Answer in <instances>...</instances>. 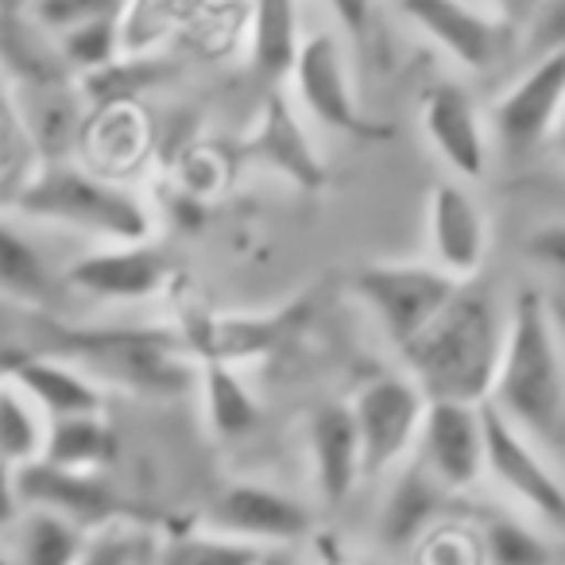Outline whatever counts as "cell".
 <instances>
[{
  "label": "cell",
  "instance_id": "e0dca14e",
  "mask_svg": "<svg viewBox=\"0 0 565 565\" xmlns=\"http://www.w3.org/2000/svg\"><path fill=\"white\" fill-rule=\"evenodd\" d=\"M20 492L24 503L63 511L86 531L128 523V500L105 480V472H74L51 461H35L20 469Z\"/></svg>",
  "mask_w": 565,
  "mask_h": 565
},
{
  "label": "cell",
  "instance_id": "7402d4cb",
  "mask_svg": "<svg viewBox=\"0 0 565 565\" xmlns=\"http://www.w3.org/2000/svg\"><path fill=\"white\" fill-rule=\"evenodd\" d=\"M89 534L82 523L55 508L24 503L20 519L0 534V565H74Z\"/></svg>",
  "mask_w": 565,
  "mask_h": 565
},
{
  "label": "cell",
  "instance_id": "44dd1931",
  "mask_svg": "<svg viewBox=\"0 0 565 565\" xmlns=\"http://www.w3.org/2000/svg\"><path fill=\"white\" fill-rule=\"evenodd\" d=\"M0 376L17 380L43 411L47 418H71V415H89V411H102L105 387L89 376L86 369H78L74 361L58 353H20L4 364Z\"/></svg>",
  "mask_w": 565,
  "mask_h": 565
},
{
  "label": "cell",
  "instance_id": "6da1fadb",
  "mask_svg": "<svg viewBox=\"0 0 565 565\" xmlns=\"http://www.w3.org/2000/svg\"><path fill=\"white\" fill-rule=\"evenodd\" d=\"M511 302L492 282L465 279L454 299L411 345L399 349L403 372L426 392V399L488 403L508 345Z\"/></svg>",
  "mask_w": 565,
  "mask_h": 565
},
{
  "label": "cell",
  "instance_id": "9c48e42d",
  "mask_svg": "<svg viewBox=\"0 0 565 565\" xmlns=\"http://www.w3.org/2000/svg\"><path fill=\"white\" fill-rule=\"evenodd\" d=\"M565 109V51L531 58L523 74L488 109L492 148L508 159H526L550 148V136Z\"/></svg>",
  "mask_w": 565,
  "mask_h": 565
},
{
  "label": "cell",
  "instance_id": "2e32d148",
  "mask_svg": "<svg viewBox=\"0 0 565 565\" xmlns=\"http://www.w3.org/2000/svg\"><path fill=\"white\" fill-rule=\"evenodd\" d=\"M167 279H171V267H167L163 252L151 248V241L89 244L66 267V282H71L74 295L117 302V307L159 299Z\"/></svg>",
  "mask_w": 565,
  "mask_h": 565
},
{
  "label": "cell",
  "instance_id": "30bf717a",
  "mask_svg": "<svg viewBox=\"0 0 565 565\" xmlns=\"http://www.w3.org/2000/svg\"><path fill=\"white\" fill-rule=\"evenodd\" d=\"M74 256L55 252V228L0 205V299L28 310H58L71 295L66 267Z\"/></svg>",
  "mask_w": 565,
  "mask_h": 565
},
{
  "label": "cell",
  "instance_id": "52a82bcc",
  "mask_svg": "<svg viewBox=\"0 0 565 565\" xmlns=\"http://www.w3.org/2000/svg\"><path fill=\"white\" fill-rule=\"evenodd\" d=\"M426 403H430L426 392L403 369L364 380L361 392L349 399L356 430H361L364 477H387L415 454Z\"/></svg>",
  "mask_w": 565,
  "mask_h": 565
},
{
  "label": "cell",
  "instance_id": "f35d334b",
  "mask_svg": "<svg viewBox=\"0 0 565 565\" xmlns=\"http://www.w3.org/2000/svg\"><path fill=\"white\" fill-rule=\"evenodd\" d=\"M550 148H554V156L565 163V109H562V117H557V128H554V136H550Z\"/></svg>",
  "mask_w": 565,
  "mask_h": 565
},
{
  "label": "cell",
  "instance_id": "ac0fdd59",
  "mask_svg": "<svg viewBox=\"0 0 565 565\" xmlns=\"http://www.w3.org/2000/svg\"><path fill=\"white\" fill-rule=\"evenodd\" d=\"M307 449L318 500L341 508L364 480V449L353 407L349 403H318L307 418Z\"/></svg>",
  "mask_w": 565,
  "mask_h": 565
},
{
  "label": "cell",
  "instance_id": "d4e9b609",
  "mask_svg": "<svg viewBox=\"0 0 565 565\" xmlns=\"http://www.w3.org/2000/svg\"><path fill=\"white\" fill-rule=\"evenodd\" d=\"M198 392H202L205 423H210L213 438L236 441L248 438L259 426V399L252 395L248 380L236 372V364H202Z\"/></svg>",
  "mask_w": 565,
  "mask_h": 565
},
{
  "label": "cell",
  "instance_id": "74e56055",
  "mask_svg": "<svg viewBox=\"0 0 565 565\" xmlns=\"http://www.w3.org/2000/svg\"><path fill=\"white\" fill-rule=\"evenodd\" d=\"M542 0H500V17L511 20L515 28H523L526 20H531V12L539 9Z\"/></svg>",
  "mask_w": 565,
  "mask_h": 565
},
{
  "label": "cell",
  "instance_id": "5b68a950",
  "mask_svg": "<svg viewBox=\"0 0 565 565\" xmlns=\"http://www.w3.org/2000/svg\"><path fill=\"white\" fill-rule=\"evenodd\" d=\"M465 279H454L430 259H380L353 275V295L387 345L399 353L438 318Z\"/></svg>",
  "mask_w": 565,
  "mask_h": 565
},
{
  "label": "cell",
  "instance_id": "1f68e13d",
  "mask_svg": "<svg viewBox=\"0 0 565 565\" xmlns=\"http://www.w3.org/2000/svg\"><path fill=\"white\" fill-rule=\"evenodd\" d=\"M415 554H418V565H484L477 526L465 531V526H454V523H438L418 542Z\"/></svg>",
  "mask_w": 565,
  "mask_h": 565
},
{
  "label": "cell",
  "instance_id": "ffe728a7",
  "mask_svg": "<svg viewBox=\"0 0 565 565\" xmlns=\"http://www.w3.org/2000/svg\"><path fill=\"white\" fill-rule=\"evenodd\" d=\"M454 500L446 484L430 477L415 457L392 469V484L380 503L376 534L387 550H415L446 515V503Z\"/></svg>",
  "mask_w": 565,
  "mask_h": 565
},
{
  "label": "cell",
  "instance_id": "603a6c76",
  "mask_svg": "<svg viewBox=\"0 0 565 565\" xmlns=\"http://www.w3.org/2000/svg\"><path fill=\"white\" fill-rule=\"evenodd\" d=\"M302 47L299 0H252L248 12V63L259 78L279 82L291 74Z\"/></svg>",
  "mask_w": 565,
  "mask_h": 565
},
{
  "label": "cell",
  "instance_id": "8992f818",
  "mask_svg": "<svg viewBox=\"0 0 565 565\" xmlns=\"http://www.w3.org/2000/svg\"><path fill=\"white\" fill-rule=\"evenodd\" d=\"M484 438L488 465L484 477L515 503V511L531 515L550 534H565V477L562 465L511 426L492 403H484Z\"/></svg>",
  "mask_w": 565,
  "mask_h": 565
},
{
  "label": "cell",
  "instance_id": "4dcf8cb0",
  "mask_svg": "<svg viewBox=\"0 0 565 565\" xmlns=\"http://www.w3.org/2000/svg\"><path fill=\"white\" fill-rule=\"evenodd\" d=\"M132 0H28L32 20L51 35H63L78 24L105 17H125Z\"/></svg>",
  "mask_w": 565,
  "mask_h": 565
},
{
  "label": "cell",
  "instance_id": "7c38bea8",
  "mask_svg": "<svg viewBox=\"0 0 565 565\" xmlns=\"http://www.w3.org/2000/svg\"><path fill=\"white\" fill-rule=\"evenodd\" d=\"M205 526L244 539L252 546L282 550L315 531V515L299 495L282 488L259 484V480H233L221 492H213L205 508Z\"/></svg>",
  "mask_w": 565,
  "mask_h": 565
},
{
  "label": "cell",
  "instance_id": "8fae6325",
  "mask_svg": "<svg viewBox=\"0 0 565 565\" xmlns=\"http://www.w3.org/2000/svg\"><path fill=\"white\" fill-rule=\"evenodd\" d=\"M399 12L407 24H415V32H423L441 55L469 74L495 71L519 43V28L511 20L477 9L469 0H399Z\"/></svg>",
  "mask_w": 565,
  "mask_h": 565
},
{
  "label": "cell",
  "instance_id": "5bb4252c",
  "mask_svg": "<svg viewBox=\"0 0 565 565\" xmlns=\"http://www.w3.org/2000/svg\"><path fill=\"white\" fill-rule=\"evenodd\" d=\"M418 128L454 179L480 182L492 163V128L461 82H434L418 102Z\"/></svg>",
  "mask_w": 565,
  "mask_h": 565
},
{
  "label": "cell",
  "instance_id": "d6986e66",
  "mask_svg": "<svg viewBox=\"0 0 565 565\" xmlns=\"http://www.w3.org/2000/svg\"><path fill=\"white\" fill-rule=\"evenodd\" d=\"M299 105L291 102L287 94H267L264 105H259V117L252 125L248 140V156L256 163H264L267 171L282 174V179H291L295 186H322L326 182V167L315 151V140L307 136V125L299 117Z\"/></svg>",
  "mask_w": 565,
  "mask_h": 565
},
{
  "label": "cell",
  "instance_id": "3957f363",
  "mask_svg": "<svg viewBox=\"0 0 565 565\" xmlns=\"http://www.w3.org/2000/svg\"><path fill=\"white\" fill-rule=\"evenodd\" d=\"M51 353L86 369L102 387L140 399H179L198 392L202 376L179 326H55Z\"/></svg>",
  "mask_w": 565,
  "mask_h": 565
},
{
  "label": "cell",
  "instance_id": "9a60e30c",
  "mask_svg": "<svg viewBox=\"0 0 565 565\" xmlns=\"http://www.w3.org/2000/svg\"><path fill=\"white\" fill-rule=\"evenodd\" d=\"M492 248V221H488L472 182L441 179L426 194V259L449 271L454 279H477Z\"/></svg>",
  "mask_w": 565,
  "mask_h": 565
},
{
  "label": "cell",
  "instance_id": "83f0119b",
  "mask_svg": "<svg viewBox=\"0 0 565 565\" xmlns=\"http://www.w3.org/2000/svg\"><path fill=\"white\" fill-rule=\"evenodd\" d=\"M271 550L252 546L233 534H221L213 526H194V531H174L159 539L151 550V565H264Z\"/></svg>",
  "mask_w": 565,
  "mask_h": 565
},
{
  "label": "cell",
  "instance_id": "8d00e7d4",
  "mask_svg": "<svg viewBox=\"0 0 565 565\" xmlns=\"http://www.w3.org/2000/svg\"><path fill=\"white\" fill-rule=\"evenodd\" d=\"M330 12L338 17V24L345 28V35L353 43L369 40V28H372V9H376V0H326Z\"/></svg>",
  "mask_w": 565,
  "mask_h": 565
},
{
  "label": "cell",
  "instance_id": "f1b7e54d",
  "mask_svg": "<svg viewBox=\"0 0 565 565\" xmlns=\"http://www.w3.org/2000/svg\"><path fill=\"white\" fill-rule=\"evenodd\" d=\"M55 43L63 63L71 66V74L94 78V74L117 66L120 55H125V17L89 20V24H78L71 32L55 35Z\"/></svg>",
  "mask_w": 565,
  "mask_h": 565
},
{
  "label": "cell",
  "instance_id": "7a4b0ae2",
  "mask_svg": "<svg viewBox=\"0 0 565 565\" xmlns=\"http://www.w3.org/2000/svg\"><path fill=\"white\" fill-rule=\"evenodd\" d=\"M488 403L557 465L565 461V345L539 291L511 299L508 345Z\"/></svg>",
  "mask_w": 565,
  "mask_h": 565
},
{
  "label": "cell",
  "instance_id": "277c9868",
  "mask_svg": "<svg viewBox=\"0 0 565 565\" xmlns=\"http://www.w3.org/2000/svg\"><path fill=\"white\" fill-rule=\"evenodd\" d=\"M9 205L55 233L89 244L151 241L156 228V213L132 186L71 159H40Z\"/></svg>",
  "mask_w": 565,
  "mask_h": 565
},
{
  "label": "cell",
  "instance_id": "f546056e",
  "mask_svg": "<svg viewBox=\"0 0 565 565\" xmlns=\"http://www.w3.org/2000/svg\"><path fill=\"white\" fill-rule=\"evenodd\" d=\"M35 163H40V148L28 132L24 113H20L17 97L0 86V194L12 202Z\"/></svg>",
  "mask_w": 565,
  "mask_h": 565
},
{
  "label": "cell",
  "instance_id": "836d02e7",
  "mask_svg": "<svg viewBox=\"0 0 565 565\" xmlns=\"http://www.w3.org/2000/svg\"><path fill=\"white\" fill-rule=\"evenodd\" d=\"M74 565H143V539L128 523L102 526L89 534L86 550Z\"/></svg>",
  "mask_w": 565,
  "mask_h": 565
},
{
  "label": "cell",
  "instance_id": "ba28073f",
  "mask_svg": "<svg viewBox=\"0 0 565 565\" xmlns=\"http://www.w3.org/2000/svg\"><path fill=\"white\" fill-rule=\"evenodd\" d=\"M291 86H295V105L307 117H315L322 128L349 140H384L387 128L364 113L361 97H356L353 74H349L345 51L330 32L307 35L299 47V58L291 66Z\"/></svg>",
  "mask_w": 565,
  "mask_h": 565
},
{
  "label": "cell",
  "instance_id": "d590c367",
  "mask_svg": "<svg viewBox=\"0 0 565 565\" xmlns=\"http://www.w3.org/2000/svg\"><path fill=\"white\" fill-rule=\"evenodd\" d=\"M24 511V492H20V465H12L0 454V534L9 531Z\"/></svg>",
  "mask_w": 565,
  "mask_h": 565
},
{
  "label": "cell",
  "instance_id": "4316f807",
  "mask_svg": "<svg viewBox=\"0 0 565 565\" xmlns=\"http://www.w3.org/2000/svg\"><path fill=\"white\" fill-rule=\"evenodd\" d=\"M51 418L17 380L0 376V454L12 465H35L47 454Z\"/></svg>",
  "mask_w": 565,
  "mask_h": 565
},
{
  "label": "cell",
  "instance_id": "e575fe53",
  "mask_svg": "<svg viewBox=\"0 0 565 565\" xmlns=\"http://www.w3.org/2000/svg\"><path fill=\"white\" fill-rule=\"evenodd\" d=\"M523 252L539 271L565 279V221H546V225H534L523 241Z\"/></svg>",
  "mask_w": 565,
  "mask_h": 565
},
{
  "label": "cell",
  "instance_id": "cb8c5ba5",
  "mask_svg": "<svg viewBox=\"0 0 565 565\" xmlns=\"http://www.w3.org/2000/svg\"><path fill=\"white\" fill-rule=\"evenodd\" d=\"M120 457V434L102 411L89 415H71L51 423L47 454L43 461L74 472H105Z\"/></svg>",
  "mask_w": 565,
  "mask_h": 565
},
{
  "label": "cell",
  "instance_id": "ab89813d",
  "mask_svg": "<svg viewBox=\"0 0 565 565\" xmlns=\"http://www.w3.org/2000/svg\"><path fill=\"white\" fill-rule=\"evenodd\" d=\"M28 9V0H0V12H20Z\"/></svg>",
  "mask_w": 565,
  "mask_h": 565
},
{
  "label": "cell",
  "instance_id": "484cf974",
  "mask_svg": "<svg viewBox=\"0 0 565 565\" xmlns=\"http://www.w3.org/2000/svg\"><path fill=\"white\" fill-rule=\"evenodd\" d=\"M484 565H554V542L523 511H488L477 523Z\"/></svg>",
  "mask_w": 565,
  "mask_h": 565
},
{
  "label": "cell",
  "instance_id": "d6a6232c",
  "mask_svg": "<svg viewBox=\"0 0 565 565\" xmlns=\"http://www.w3.org/2000/svg\"><path fill=\"white\" fill-rule=\"evenodd\" d=\"M519 47L526 58H546L565 51V0H542L519 28Z\"/></svg>",
  "mask_w": 565,
  "mask_h": 565
},
{
  "label": "cell",
  "instance_id": "4fadbf2b",
  "mask_svg": "<svg viewBox=\"0 0 565 565\" xmlns=\"http://www.w3.org/2000/svg\"><path fill=\"white\" fill-rule=\"evenodd\" d=\"M411 457L454 495L477 488L484 480L488 465L484 403L430 399L423 430H418V446Z\"/></svg>",
  "mask_w": 565,
  "mask_h": 565
}]
</instances>
